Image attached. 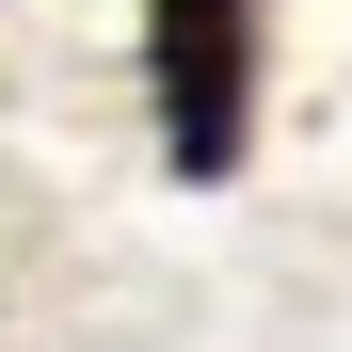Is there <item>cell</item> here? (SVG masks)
Masks as SVG:
<instances>
[{
    "instance_id": "obj_1",
    "label": "cell",
    "mask_w": 352,
    "mask_h": 352,
    "mask_svg": "<svg viewBox=\"0 0 352 352\" xmlns=\"http://www.w3.org/2000/svg\"><path fill=\"white\" fill-rule=\"evenodd\" d=\"M144 96H160V160L192 176H241L256 129V0H160L144 16Z\"/></svg>"
}]
</instances>
